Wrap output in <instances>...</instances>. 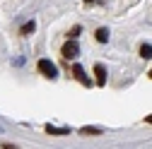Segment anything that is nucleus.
I'll use <instances>...</instances> for the list:
<instances>
[{"instance_id":"6e6552de","label":"nucleus","mask_w":152,"mask_h":149,"mask_svg":"<svg viewBox=\"0 0 152 149\" xmlns=\"http://www.w3.org/2000/svg\"><path fill=\"white\" fill-rule=\"evenodd\" d=\"M80 132H82V135H99L102 130H99V127H82Z\"/></svg>"},{"instance_id":"423d86ee","label":"nucleus","mask_w":152,"mask_h":149,"mask_svg":"<svg viewBox=\"0 0 152 149\" xmlns=\"http://www.w3.org/2000/svg\"><path fill=\"white\" fill-rule=\"evenodd\" d=\"M46 132H51V135H68V130H65V127H53V125H46Z\"/></svg>"},{"instance_id":"9b49d317","label":"nucleus","mask_w":152,"mask_h":149,"mask_svg":"<svg viewBox=\"0 0 152 149\" xmlns=\"http://www.w3.org/2000/svg\"><path fill=\"white\" fill-rule=\"evenodd\" d=\"M150 77H152V70H150Z\"/></svg>"},{"instance_id":"39448f33","label":"nucleus","mask_w":152,"mask_h":149,"mask_svg":"<svg viewBox=\"0 0 152 149\" xmlns=\"http://www.w3.org/2000/svg\"><path fill=\"white\" fill-rule=\"evenodd\" d=\"M94 36H97V41H99V43H106V41H109V29H106V27H99Z\"/></svg>"},{"instance_id":"7ed1b4c3","label":"nucleus","mask_w":152,"mask_h":149,"mask_svg":"<svg viewBox=\"0 0 152 149\" xmlns=\"http://www.w3.org/2000/svg\"><path fill=\"white\" fill-rule=\"evenodd\" d=\"M72 74L77 77V82H80L82 87H89V84H92V82H89V77L85 74V70H82V65H77V63H75V65H72Z\"/></svg>"},{"instance_id":"0eeeda50","label":"nucleus","mask_w":152,"mask_h":149,"mask_svg":"<svg viewBox=\"0 0 152 149\" xmlns=\"http://www.w3.org/2000/svg\"><path fill=\"white\" fill-rule=\"evenodd\" d=\"M140 55H142V58H152V46L150 43H142L140 46Z\"/></svg>"},{"instance_id":"f257e3e1","label":"nucleus","mask_w":152,"mask_h":149,"mask_svg":"<svg viewBox=\"0 0 152 149\" xmlns=\"http://www.w3.org/2000/svg\"><path fill=\"white\" fill-rule=\"evenodd\" d=\"M36 70H39V72L44 74V77H48V80H56V77H58V67H56L51 60H39Z\"/></svg>"},{"instance_id":"f03ea898","label":"nucleus","mask_w":152,"mask_h":149,"mask_svg":"<svg viewBox=\"0 0 152 149\" xmlns=\"http://www.w3.org/2000/svg\"><path fill=\"white\" fill-rule=\"evenodd\" d=\"M61 53H63V58H77V53H80V46H77V41L75 39H68L65 43H63V48H61Z\"/></svg>"},{"instance_id":"1a4fd4ad","label":"nucleus","mask_w":152,"mask_h":149,"mask_svg":"<svg viewBox=\"0 0 152 149\" xmlns=\"http://www.w3.org/2000/svg\"><path fill=\"white\" fill-rule=\"evenodd\" d=\"M34 29H36V24H34V22H27V24L22 27V34H31Z\"/></svg>"},{"instance_id":"20e7f679","label":"nucleus","mask_w":152,"mask_h":149,"mask_svg":"<svg viewBox=\"0 0 152 149\" xmlns=\"http://www.w3.org/2000/svg\"><path fill=\"white\" fill-rule=\"evenodd\" d=\"M94 77H97V84L99 87L106 84V70H104V65H94Z\"/></svg>"},{"instance_id":"9d476101","label":"nucleus","mask_w":152,"mask_h":149,"mask_svg":"<svg viewBox=\"0 0 152 149\" xmlns=\"http://www.w3.org/2000/svg\"><path fill=\"white\" fill-rule=\"evenodd\" d=\"M147 123H152V116H147Z\"/></svg>"}]
</instances>
